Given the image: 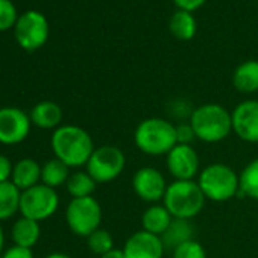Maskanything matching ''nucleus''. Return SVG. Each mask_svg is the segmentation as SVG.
Returning a JSON list of instances; mask_svg holds the SVG:
<instances>
[{
    "mask_svg": "<svg viewBox=\"0 0 258 258\" xmlns=\"http://www.w3.org/2000/svg\"><path fill=\"white\" fill-rule=\"evenodd\" d=\"M55 158L61 160L69 167L87 166L91 154L94 152V145L91 136L84 127L76 124H62L50 140Z\"/></svg>",
    "mask_w": 258,
    "mask_h": 258,
    "instance_id": "1",
    "label": "nucleus"
},
{
    "mask_svg": "<svg viewBox=\"0 0 258 258\" xmlns=\"http://www.w3.org/2000/svg\"><path fill=\"white\" fill-rule=\"evenodd\" d=\"M188 123L193 127L196 139L204 143L223 142L232 133L231 112L217 103H205L193 109Z\"/></svg>",
    "mask_w": 258,
    "mask_h": 258,
    "instance_id": "2",
    "label": "nucleus"
},
{
    "mask_svg": "<svg viewBox=\"0 0 258 258\" xmlns=\"http://www.w3.org/2000/svg\"><path fill=\"white\" fill-rule=\"evenodd\" d=\"M136 146L146 155H167L176 145V126L166 118L149 117L139 123L134 133Z\"/></svg>",
    "mask_w": 258,
    "mask_h": 258,
    "instance_id": "3",
    "label": "nucleus"
},
{
    "mask_svg": "<svg viewBox=\"0 0 258 258\" xmlns=\"http://www.w3.org/2000/svg\"><path fill=\"white\" fill-rule=\"evenodd\" d=\"M205 201L198 181H173L167 187L163 205L173 219L191 220L202 211Z\"/></svg>",
    "mask_w": 258,
    "mask_h": 258,
    "instance_id": "4",
    "label": "nucleus"
},
{
    "mask_svg": "<svg viewBox=\"0 0 258 258\" xmlns=\"http://www.w3.org/2000/svg\"><path fill=\"white\" fill-rule=\"evenodd\" d=\"M198 184L205 199L213 202H226L240 193V175L220 163L210 164L201 170Z\"/></svg>",
    "mask_w": 258,
    "mask_h": 258,
    "instance_id": "5",
    "label": "nucleus"
},
{
    "mask_svg": "<svg viewBox=\"0 0 258 258\" xmlns=\"http://www.w3.org/2000/svg\"><path fill=\"white\" fill-rule=\"evenodd\" d=\"M66 220L73 234L79 237H88L100 228V204L93 196L72 199L66 211Z\"/></svg>",
    "mask_w": 258,
    "mask_h": 258,
    "instance_id": "6",
    "label": "nucleus"
},
{
    "mask_svg": "<svg viewBox=\"0 0 258 258\" xmlns=\"http://www.w3.org/2000/svg\"><path fill=\"white\" fill-rule=\"evenodd\" d=\"M126 166V157L117 146L105 145L91 154L87 163V172L97 184H106L117 179Z\"/></svg>",
    "mask_w": 258,
    "mask_h": 258,
    "instance_id": "7",
    "label": "nucleus"
},
{
    "mask_svg": "<svg viewBox=\"0 0 258 258\" xmlns=\"http://www.w3.org/2000/svg\"><path fill=\"white\" fill-rule=\"evenodd\" d=\"M59 205V198L55 188L44 184H37L22 191L20 213L23 217L41 222L52 217Z\"/></svg>",
    "mask_w": 258,
    "mask_h": 258,
    "instance_id": "8",
    "label": "nucleus"
},
{
    "mask_svg": "<svg viewBox=\"0 0 258 258\" xmlns=\"http://www.w3.org/2000/svg\"><path fill=\"white\" fill-rule=\"evenodd\" d=\"M49 37V25L41 13L29 11L16 23V38L25 50L40 49Z\"/></svg>",
    "mask_w": 258,
    "mask_h": 258,
    "instance_id": "9",
    "label": "nucleus"
},
{
    "mask_svg": "<svg viewBox=\"0 0 258 258\" xmlns=\"http://www.w3.org/2000/svg\"><path fill=\"white\" fill-rule=\"evenodd\" d=\"M31 115L13 106L0 108V143L19 145L31 133Z\"/></svg>",
    "mask_w": 258,
    "mask_h": 258,
    "instance_id": "10",
    "label": "nucleus"
},
{
    "mask_svg": "<svg viewBox=\"0 0 258 258\" xmlns=\"http://www.w3.org/2000/svg\"><path fill=\"white\" fill-rule=\"evenodd\" d=\"M166 166L175 181H193L199 176V155L191 145H176L166 155Z\"/></svg>",
    "mask_w": 258,
    "mask_h": 258,
    "instance_id": "11",
    "label": "nucleus"
},
{
    "mask_svg": "<svg viewBox=\"0 0 258 258\" xmlns=\"http://www.w3.org/2000/svg\"><path fill=\"white\" fill-rule=\"evenodd\" d=\"M169 184L164 175L155 167H142L136 172L133 178V188L136 195L149 204H158L164 199Z\"/></svg>",
    "mask_w": 258,
    "mask_h": 258,
    "instance_id": "12",
    "label": "nucleus"
},
{
    "mask_svg": "<svg viewBox=\"0 0 258 258\" xmlns=\"http://www.w3.org/2000/svg\"><path fill=\"white\" fill-rule=\"evenodd\" d=\"M232 115V133L246 143H258V100L238 103Z\"/></svg>",
    "mask_w": 258,
    "mask_h": 258,
    "instance_id": "13",
    "label": "nucleus"
},
{
    "mask_svg": "<svg viewBox=\"0 0 258 258\" xmlns=\"http://www.w3.org/2000/svg\"><path fill=\"white\" fill-rule=\"evenodd\" d=\"M164 244L161 237L140 229L129 237L123 246V253L126 258H163Z\"/></svg>",
    "mask_w": 258,
    "mask_h": 258,
    "instance_id": "14",
    "label": "nucleus"
},
{
    "mask_svg": "<svg viewBox=\"0 0 258 258\" xmlns=\"http://www.w3.org/2000/svg\"><path fill=\"white\" fill-rule=\"evenodd\" d=\"M31 120L32 124L41 129H58L62 121V109L58 103L44 100L34 106Z\"/></svg>",
    "mask_w": 258,
    "mask_h": 258,
    "instance_id": "15",
    "label": "nucleus"
},
{
    "mask_svg": "<svg viewBox=\"0 0 258 258\" xmlns=\"http://www.w3.org/2000/svg\"><path fill=\"white\" fill-rule=\"evenodd\" d=\"M173 216L161 204H152L142 216V226L145 231L161 237L170 226Z\"/></svg>",
    "mask_w": 258,
    "mask_h": 258,
    "instance_id": "16",
    "label": "nucleus"
},
{
    "mask_svg": "<svg viewBox=\"0 0 258 258\" xmlns=\"http://www.w3.org/2000/svg\"><path fill=\"white\" fill-rule=\"evenodd\" d=\"M193 235H195V228L190 220L173 219L167 231L161 235V240H163L164 249L167 252H173L178 246L190 240H195Z\"/></svg>",
    "mask_w": 258,
    "mask_h": 258,
    "instance_id": "17",
    "label": "nucleus"
},
{
    "mask_svg": "<svg viewBox=\"0 0 258 258\" xmlns=\"http://www.w3.org/2000/svg\"><path fill=\"white\" fill-rule=\"evenodd\" d=\"M13 182L22 190H28L41 181V167L40 164L32 158H23L20 160L14 169H13Z\"/></svg>",
    "mask_w": 258,
    "mask_h": 258,
    "instance_id": "18",
    "label": "nucleus"
},
{
    "mask_svg": "<svg viewBox=\"0 0 258 258\" xmlns=\"http://www.w3.org/2000/svg\"><path fill=\"white\" fill-rule=\"evenodd\" d=\"M232 84L240 93L249 94L258 91V61L240 64L232 75Z\"/></svg>",
    "mask_w": 258,
    "mask_h": 258,
    "instance_id": "19",
    "label": "nucleus"
},
{
    "mask_svg": "<svg viewBox=\"0 0 258 258\" xmlns=\"http://www.w3.org/2000/svg\"><path fill=\"white\" fill-rule=\"evenodd\" d=\"M40 222L22 217L13 226V240L17 246L32 249L40 238Z\"/></svg>",
    "mask_w": 258,
    "mask_h": 258,
    "instance_id": "20",
    "label": "nucleus"
},
{
    "mask_svg": "<svg viewBox=\"0 0 258 258\" xmlns=\"http://www.w3.org/2000/svg\"><path fill=\"white\" fill-rule=\"evenodd\" d=\"M22 190L13 182H0V220H7L20 211Z\"/></svg>",
    "mask_w": 258,
    "mask_h": 258,
    "instance_id": "21",
    "label": "nucleus"
},
{
    "mask_svg": "<svg viewBox=\"0 0 258 258\" xmlns=\"http://www.w3.org/2000/svg\"><path fill=\"white\" fill-rule=\"evenodd\" d=\"M69 178H70V167L58 158L47 161L41 167V184L47 187L52 188L61 187L62 184H67Z\"/></svg>",
    "mask_w": 258,
    "mask_h": 258,
    "instance_id": "22",
    "label": "nucleus"
},
{
    "mask_svg": "<svg viewBox=\"0 0 258 258\" xmlns=\"http://www.w3.org/2000/svg\"><path fill=\"white\" fill-rule=\"evenodd\" d=\"M170 32L178 38V40H182V41H187V40H191L196 34V20L193 19L191 13H187V11H176L172 19H170Z\"/></svg>",
    "mask_w": 258,
    "mask_h": 258,
    "instance_id": "23",
    "label": "nucleus"
},
{
    "mask_svg": "<svg viewBox=\"0 0 258 258\" xmlns=\"http://www.w3.org/2000/svg\"><path fill=\"white\" fill-rule=\"evenodd\" d=\"M67 191L73 199L88 198L94 193L97 182L90 176L88 172H75L67 181Z\"/></svg>",
    "mask_w": 258,
    "mask_h": 258,
    "instance_id": "24",
    "label": "nucleus"
},
{
    "mask_svg": "<svg viewBox=\"0 0 258 258\" xmlns=\"http://www.w3.org/2000/svg\"><path fill=\"white\" fill-rule=\"evenodd\" d=\"M240 193L249 199L258 201V158L246 164L240 173Z\"/></svg>",
    "mask_w": 258,
    "mask_h": 258,
    "instance_id": "25",
    "label": "nucleus"
},
{
    "mask_svg": "<svg viewBox=\"0 0 258 258\" xmlns=\"http://www.w3.org/2000/svg\"><path fill=\"white\" fill-rule=\"evenodd\" d=\"M88 241V247L93 253L102 256L103 253L109 252L111 249H114V238L112 235L106 231V229H96L93 234H90L87 237Z\"/></svg>",
    "mask_w": 258,
    "mask_h": 258,
    "instance_id": "26",
    "label": "nucleus"
},
{
    "mask_svg": "<svg viewBox=\"0 0 258 258\" xmlns=\"http://www.w3.org/2000/svg\"><path fill=\"white\" fill-rule=\"evenodd\" d=\"M172 258H207L205 247L198 240H190L172 252Z\"/></svg>",
    "mask_w": 258,
    "mask_h": 258,
    "instance_id": "27",
    "label": "nucleus"
},
{
    "mask_svg": "<svg viewBox=\"0 0 258 258\" xmlns=\"http://www.w3.org/2000/svg\"><path fill=\"white\" fill-rule=\"evenodd\" d=\"M17 20V11L11 0H0V31L10 29Z\"/></svg>",
    "mask_w": 258,
    "mask_h": 258,
    "instance_id": "28",
    "label": "nucleus"
},
{
    "mask_svg": "<svg viewBox=\"0 0 258 258\" xmlns=\"http://www.w3.org/2000/svg\"><path fill=\"white\" fill-rule=\"evenodd\" d=\"M176 139H178V145H191L196 136L190 123H181L176 126Z\"/></svg>",
    "mask_w": 258,
    "mask_h": 258,
    "instance_id": "29",
    "label": "nucleus"
},
{
    "mask_svg": "<svg viewBox=\"0 0 258 258\" xmlns=\"http://www.w3.org/2000/svg\"><path fill=\"white\" fill-rule=\"evenodd\" d=\"M2 258H34V253H32V249L29 247H22V246L14 244L2 255Z\"/></svg>",
    "mask_w": 258,
    "mask_h": 258,
    "instance_id": "30",
    "label": "nucleus"
},
{
    "mask_svg": "<svg viewBox=\"0 0 258 258\" xmlns=\"http://www.w3.org/2000/svg\"><path fill=\"white\" fill-rule=\"evenodd\" d=\"M14 166L11 164L10 158L5 155H0V182H7L13 176Z\"/></svg>",
    "mask_w": 258,
    "mask_h": 258,
    "instance_id": "31",
    "label": "nucleus"
},
{
    "mask_svg": "<svg viewBox=\"0 0 258 258\" xmlns=\"http://www.w3.org/2000/svg\"><path fill=\"white\" fill-rule=\"evenodd\" d=\"M175 5L181 10V11H187V13H193L198 8H201L207 0H173Z\"/></svg>",
    "mask_w": 258,
    "mask_h": 258,
    "instance_id": "32",
    "label": "nucleus"
},
{
    "mask_svg": "<svg viewBox=\"0 0 258 258\" xmlns=\"http://www.w3.org/2000/svg\"><path fill=\"white\" fill-rule=\"evenodd\" d=\"M100 258H126L124 256V253H123V249H111L109 252H106V253H103Z\"/></svg>",
    "mask_w": 258,
    "mask_h": 258,
    "instance_id": "33",
    "label": "nucleus"
},
{
    "mask_svg": "<svg viewBox=\"0 0 258 258\" xmlns=\"http://www.w3.org/2000/svg\"><path fill=\"white\" fill-rule=\"evenodd\" d=\"M46 258H72V256L67 255V253H62V252H53V253L47 255Z\"/></svg>",
    "mask_w": 258,
    "mask_h": 258,
    "instance_id": "34",
    "label": "nucleus"
},
{
    "mask_svg": "<svg viewBox=\"0 0 258 258\" xmlns=\"http://www.w3.org/2000/svg\"><path fill=\"white\" fill-rule=\"evenodd\" d=\"M4 243H5V235H4V229H2V226H0V253H2Z\"/></svg>",
    "mask_w": 258,
    "mask_h": 258,
    "instance_id": "35",
    "label": "nucleus"
}]
</instances>
